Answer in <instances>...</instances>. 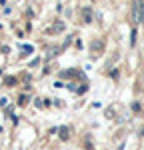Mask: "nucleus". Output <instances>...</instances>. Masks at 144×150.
Segmentation results:
<instances>
[{
	"label": "nucleus",
	"mask_w": 144,
	"mask_h": 150,
	"mask_svg": "<svg viewBox=\"0 0 144 150\" xmlns=\"http://www.w3.org/2000/svg\"><path fill=\"white\" fill-rule=\"evenodd\" d=\"M142 18H144L142 4H140V0H134V4H132V24L138 26V24L142 22Z\"/></svg>",
	"instance_id": "nucleus-1"
},
{
	"label": "nucleus",
	"mask_w": 144,
	"mask_h": 150,
	"mask_svg": "<svg viewBox=\"0 0 144 150\" xmlns=\"http://www.w3.org/2000/svg\"><path fill=\"white\" fill-rule=\"evenodd\" d=\"M60 138H68V128H60Z\"/></svg>",
	"instance_id": "nucleus-2"
},
{
	"label": "nucleus",
	"mask_w": 144,
	"mask_h": 150,
	"mask_svg": "<svg viewBox=\"0 0 144 150\" xmlns=\"http://www.w3.org/2000/svg\"><path fill=\"white\" fill-rule=\"evenodd\" d=\"M84 18H86V22H90V8H84Z\"/></svg>",
	"instance_id": "nucleus-3"
}]
</instances>
